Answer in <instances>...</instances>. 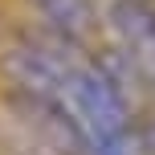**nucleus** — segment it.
<instances>
[{
  "mask_svg": "<svg viewBox=\"0 0 155 155\" xmlns=\"http://www.w3.org/2000/svg\"><path fill=\"white\" fill-rule=\"evenodd\" d=\"M106 25L114 37V53L155 90V0H110Z\"/></svg>",
  "mask_w": 155,
  "mask_h": 155,
  "instance_id": "obj_1",
  "label": "nucleus"
},
{
  "mask_svg": "<svg viewBox=\"0 0 155 155\" xmlns=\"http://www.w3.org/2000/svg\"><path fill=\"white\" fill-rule=\"evenodd\" d=\"M29 4L41 16V29L74 45H86L98 29V0H29Z\"/></svg>",
  "mask_w": 155,
  "mask_h": 155,
  "instance_id": "obj_2",
  "label": "nucleus"
},
{
  "mask_svg": "<svg viewBox=\"0 0 155 155\" xmlns=\"http://www.w3.org/2000/svg\"><path fill=\"white\" fill-rule=\"evenodd\" d=\"M135 151L139 155H155V114L135 118Z\"/></svg>",
  "mask_w": 155,
  "mask_h": 155,
  "instance_id": "obj_3",
  "label": "nucleus"
}]
</instances>
